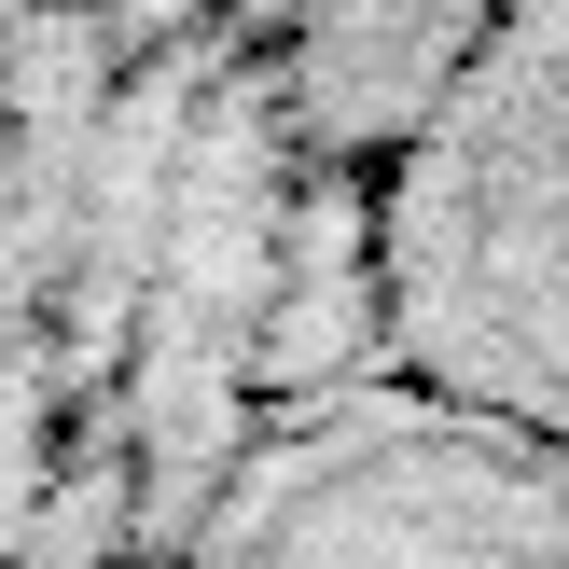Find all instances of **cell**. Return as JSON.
<instances>
[{"label":"cell","instance_id":"obj_1","mask_svg":"<svg viewBox=\"0 0 569 569\" xmlns=\"http://www.w3.org/2000/svg\"><path fill=\"white\" fill-rule=\"evenodd\" d=\"M209 569H569V431L459 376L333 389L250 459Z\"/></svg>","mask_w":569,"mask_h":569}]
</instances>
